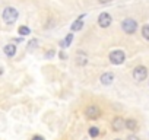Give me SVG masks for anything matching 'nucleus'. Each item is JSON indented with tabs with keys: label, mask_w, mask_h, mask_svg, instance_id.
<instances>
[{
	"label": "nucleus",
	"mask_w": 149,
	"mask_h": 140,
	"mask_svg": "<svg viewBox=\"0 0 149 140\" xmlns=\"http://www.w3.org/2000/svg\"><path fill=\"white\" fill-rule=\"evenodd\" d=\"M3 21L6 22V24H13V22H16V19H18V16H19V12L15 9V8H6L5 10H3Z\"/></svg>",
	"instance_id": "f257e3e1"
},
{
	"label": "nucleus",
	"mask_w": 149,
	"mask_h": 140,
	"mask_svg": "<svg viewBox=\"0 0 149 140\" xmlns=\"http://www.w3.org/2000/svg\"><path fill=\"white\" fill-rule=\"evenodd\" d=\"M146 76H148V69H146L145 66H137V67L133 70V79H134L136 82L145 80Z\"/></svg>",
	"instance_id": "f03ea898"
},
{
	"label": "nucleus",
	"mask_w": 149,
	"mask_h": 140,
	"mask_svg": "<svg viewBox=\"0 0 149 140\" xmlns=\"http://www.w3.org/2000/svg\"><path fill=\"white\" fill-rule=\"evenodd\" d=\"M121 26H123V31L126 34H134L136 29H137V24H136L134 19H124Z\"/></svg>",
	"instance_id": "7ed1b4c3"
},
{
	"label": "nucleus",
	"mask_w": 149,
	"mask_h": 140,
	"mask_svg": "<svg viewBox=\"0 0 149 140\" xmlns=\"http://www.w3.org/2000/svg\"><path fill=\"white\" fill-rule=\"evenodd\" d=\"M100 115H101V110H100L97 105H89V107H86V110H85V117H86V118H89V120H97V118H100Z\"/></svg>",
	"instance_id": "20e7f679"
},
{
	"label": "nucleus",
	"mask_w": 149,
	"mask_h": 140,
	"mask_svg": "<svg viewBox=\"0 0 149 140\" xmlns=\"http://www.w3.org/2000/svg\"><path fill=\"white\" fill-rule=\"evenodd\" d=\"M124 58H126V55H124V53L123 51H120V50H116V51H113V53H110V61L113 63V64H121L123 61H124Z\"/></svg>",
	"instance_id": "39448f33"
},
{
	"label": "nucleus",
	"mask_w": 149,
	"mask_h": 140,
	"mask_svg": "<svg viewBox=\"0 0 149 140\" xmlns=\"http://www.w3.org/2000/svg\"><path fill=\"white\" fill-rule=\"evenodd\" d=\"M111 128L114 131H121L123 128H126V120H123L121 117H114V120L111 121Z\"/></svg>",
	"instance_id": "423d86ee"
},
{
	"label": "nucleus",
	"mask_w": 149,
	"mask_h": 140,
	"mask_svg": "<svg viewBox=\"0 0 149 140\" xmlns=\"http://www.w3.org/2000/svg\"><path fill=\"white\" fill-rule=\"evenodd\" d=\"M98 24H100V26H102V28L110 26V24H111V16H110L107 12L101 13V15L98 16Z\"/></svg>",
	"instance_id": "0eeeda50"
},
{
	"label": "nucleus",
	"mask_w": 149,
	"mask_h": 140,
	"mask_svg": "<svg viewBox=\"0 0 149 140\" xmlns=\"http://www.w3.org/2000/svg\"><path fill=\"white\" fill-rule=\"evenodd\" d=\"M3 51H5V54H6L8 57H13V55L16 54V45H13V44H8V45H5Z\"/></svg>",
	"instance_id": "6e6552de"
},
{
	"label": "nucleus",
	"mask_w": 149,
	"mask_h": 140,
	"mask_svg": "<svg viewBox=\"0 0 149 140\" xmlns=\"http://www.w3.org/2000/svg\"><path fill=\"white\" fill-rule=\"evenodd\" d=\"M113 80H114V75H113L111 72L104 73V75L101 76V83H102V85H111Z\"/></svg>",
	"instance_id": "1a4fd4ad"
},
{
	"label": "nucleus",
	"mask_w": 149,
	"mask_h": 140,
	"mask_svg": "<svg viewBox=\"0 0 149 140\" xmlns=\"http://www.w3.org/2000/svg\"><path fill=\"white\" fill-rule=\"evenodd\" d=\"M126 128H127V130H132V131L137 130V121H136V120H133V118L126 120Z\"/></svg>",
	"instance_id": "9d476101"
},
{
	"label": "nucleus",
	"mask_w": 149,
	"mask_h": 140,
	"mask_svg": "<svg viewBox=\"0 0 149 140\" xmlns=\"http://www.w3.org/2000/svg\"><path fill=\"white\" fill-rule=\"evenodd\" d=\"M86 57H85V54L84 53H78V55H76V63L78 64H81V66H84V64H86Z\"/></svg>",
	"instance_id": "9b49d317"
},
{
	"label": "nucleus",
	"mask_w": 149,
	"mask_h": 140,
	"mask_svg": "<svg viewBox=\"0 0 149 140\" xmlns=\"http://www.w3.org/2000/svg\"><path fill=\"white\" fill-rule=\"evenodd\" d=\"M82 26H84L82 21L78 19L76 22H73V25H72V31H79V29H82Z\"/></svg>",
	"instance_id": "f8f14e48"
},
{
	"label": "nucleus",
	"mask_w": 149,
	"mask_h": 140,
	"mask_svg": "<svg viewBox=\"0 0 149 140\" xmlns=\"http://www.w3.org/2000/svg\"><path fill=\"white\" fill-rule=\"evenodd\" d=\"M18 32H19V35H29V32H31V29H29L28 26H19V29H18Z\"/></svg>",
	"instance_id": "ddd939ff"
},
{
	"label": "nucleus",
	"mask_w": 149,
	"mask_h": 140,
	"mask_svg": "<svg viewBox=\"0 0 149 140\" xmlns=\"http://www.w3.org/2000/svg\"><path fill=\"white\" fill-rule=\"evenodd\" d=\"M72 40H73V35H72V34H69V35L66 37V40L60 42V45H61V47H66V45H69V44L72 42Z\"/></svg>",
	"instance_id": "4468645a"
},
{
	"label": "nucleus",
	"mask_w": 149,
	"mask_h": 140,
	"mask_svg": "<svg viewBox=\"0 0 149 140\" xmlns=\"http://www.w3.org/2000/svg\"><path fill=\"white\" fill-rule=\"evenodd\" d=\"M98 134H100V128L98 127H91L89 128V136L91 137H97Z\"/></svg>",
	"instance_id": "2eb2a0df"
},
{
	"label": "nucleus",
	"mask_w": 149,
	"mask_h": 140,
	"mask_svg": "<svg viewBox=\"0 0 149 140\" xmlns=\"http://www.w3.org/2000/svg\"><path fill=\"white\" fill-rule=\"evenodd\" d=\"M142 35H143V38L149 40V25H145L142 28Z\"/></svg>",
	"instance_id": "dca6fc26"
},
{
	"label": "nucleus",
	"mask_w": 149,
	"mask_h": 140,
	"mask_svg": "<svg viewBox=\"0 0 149 140\" xmlns=\"http://www.w3.org/2000/svg\"><path fill=\"white\" fill-rule=\"evenodd\" d=\"M37 44H38V42H37V40H32L28 45H29V48H35V45H37Z\"/></svg>",
	"instance_id": "f3484780"
},
{
	"label": "nucleus",
	"mask_w": 149,
	"mask_h": 140,
	"mask_svg": "<svg viewBox=\"0 0 149 140\" xmlns=\"http://www.w3.org/2000/svg\"><path fill=\"white\" fill-rule=\"evenodd\" d=\"M127 140H139V137H137V136H133V134H132V136H129V137H127Z\"/></svg>",
	"instance_id": "a211bd4d"
},
{
	"label": "nucleus",
	"mask_w": 149,
	"mask_h": 140,
	"mask_svg": "<svg viewBox=\"0 0 149 140\" xmlns=\"http://www.w3.org/2000/svg\"><path fill=\"white\" fill-rule=\"evenodd\" d=\"M31 140H44V137H42V136H34Z\"/></svg>",
	"instance_id": "6ab92c4d"
},
{
	"label": "nucleus",
	"mask_w": 149,
	"mask_h": 140,
	"mask_svg": "<svg viewBox=\"0 0 149 140\" xmlns=\"http://www.w3.org/2000/svg\"><path fill=\"white\" fill-rule=\"evenodd\" d=\"M110 0H100V3H108Z\"/></svg>",
	"instance_id": "aec40b11"
},
{
	"label": "nucleus",
	"mask_w": 149,
	"mask_h": 140,
	"mask_svg": "<svg viewBox=\"0 0 149 140\" xmlns=\"http://www.w3.org/2000/svg\"><path fill=\"white\" fill-rule=\"evenodd\" d=\"M116 140H120V139H116Z\"/></svg>",
	"instance_id": "412c9836"
}]
</instances>
